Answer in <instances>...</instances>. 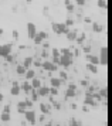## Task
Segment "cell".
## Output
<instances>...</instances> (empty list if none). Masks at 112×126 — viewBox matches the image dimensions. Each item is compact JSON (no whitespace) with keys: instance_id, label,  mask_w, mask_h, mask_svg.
I'll use <instances>...</instances> for the list:
<instances>
[{"instance_id":"obj_48","label":"cell","mask_w":112,"mask_h":126,"mask_svg":"<svg viewBox=\"0 0 112 126\" xmlns=\"http://www.w3.org/2000/svg\"><path fill=\"white\" fill-rule=\"evenodd\" d=\"M43 47H44V50L50 48V43H48V41H47V43H44V44H43Z\"/></svg>"},{"instance_id":"obj_11","label":"cell","mask_w":112,"mask_h":126,"mask_svg":"<svg viewBox=\"0 0 112 126\" xmlns=\"http://www.w3.org/2000/svg\"><path fill=\"white\" fill-rule=\"evenodd\" d=\"M20 91H21V89H20V85L14 81V82H13V86H11V89H10V94L13 96H17V95H20Z\"/></svg>"},{"instance_id":"obj_51","label":"cell","mask_w":112,"mask_h":126,"mask_svg":"<svg viewBox=\"0 0 112 126\" xmlns=\"http://www.w3.org/2000/svg\"><path fill=\"white\" fill-rule=\"evenodd\" d=\"M70 3H71V0H64V4H65V6H67V4H70Z\"/></svg>"},{"instance_id":"obj_37","label":"cell","mask_w":112,"mask_h":126,"mask_svg":"<svg viewBox=\"0 0 112 126\" xmlns=\"http://www.w3.org/2000/svg\"><path fill=\"white\" fill-rule=\"evenodd\" d=\"M71 48H67V47H65V48H61V50H60V54H71Z\"/></svg>"},{"instance_id":"obj_42","label":"cell","mask_w":112,"mask_h":126,"mask_svg":"<svg viewBox=\"0 0 112 126\" xmlns=\"http://www.w3.org/2000/svg\"><path fill=\"white\" fill-rule=\"evenodd\" d=\"M24 102H26V106H27V108H31V106H33V101H31V99H26Z\"/></svg>"},{"instance_id":"obj_14","label":"cell","mask_w":112,"mask_h":126,"mask_svg":"<svg viewBox=\"0 0 112 126\" xmlns=\"http://www.w3.org/2000/svg\"><path fill=\"white\" fill-rule=\"evenodd\" d=\"M92 31H94V33H102V31H104V26H102L101 23L92 21Z\"/></svg>"},{"instance_id":"obj_19","label":"cell","mask_w":112,"mask_h":126,"mask_svg":"<svg viewBox=\"0 0 112 126\" xmlns=\"http://www.w3.org/2000/svg\"><path fill=\"white\" fill-rule=\"evenodd\" d=\"M26 109H27V106H26V102H24V101L17 102V110H19V113H24Z\"/></svg>"},{"instance_id":"obj_36","label":"cell","mask_w":112,"mask_h":126,"mask_svg":"<svg viewBox=\"0 0 112 126\" xmlns=\"http://www.w3.org/2000/svg\"><path fill=\"white\" fill-rule=\"evenodd\" d=\"M37 34H38L43 40H47V38H48V34H47L45 31H37Z\"/></svg>"},{"instance_id":"obj_41","label":"cell","mask_w":112,"mask_h":126,"mask_svg":"<svg viewBox=\"0 0 112 126\" xmlns=\"http://www.w3.org/2000/svg\"><path fill=\"white\" fill-rule=\"evenodd\" d=\"M85 3H87V0H75V4L77 6H85Z\"/></svg>"},{"instance_id":"obj_44","label":"cell","mask_w":112,"mask_h":126,"mask_svg":"<svg viewBox=\"0 0 112 126\" xmlns=\"http://www.w3.org/2000/svg\"><path fill=\"white\" fill-rule=\"evenodd\" d=\"M11 34H13V38H14V40L19 38V31H17V30H13V31H11Z\"/></svg>"},{"instance_id":"obj_23","label":"cell","mask_w":112,"mask_h":126,"mask_svg":"<svg viewBox=\"0 0 112 126\" xmlns=\"http://www.w3.org/2000/svg\"><path fill=\"white\" fill-rule=\"evenodd\" d=\"M85 38H87V34H85V33H82L81 35H77V38H75V43L82 46V43L85 41Z\"/></svg>"},{"instance_id":"obj_1","label":"cell","mask_w":112,"mask_h":126,"mask_svg":"<svg viewBox=\"0 0 112 126\" xmlns=\"http://www.w3.org/2000/svg\"><path fill=\"white\" fill-rule=\"evenodd\" d=\"M51 27H53V31H54L56 34H58V35L67 34L68 31H70V29H68L64 23H53L51 24Z\"/></svg>"},{"instance_id":"obj_45","label":"cell","mask_w":112,"mask_h":126,"mask_svg":"<svg viewBox=\"0 0 112 126\" xmlns=\"http://www.w3.org/2000/svg\"><path fill=\"white\" fill-rule=\"evenodd\" d=\"M68 89H73V91H77V85H75V84H70V85H68Z\"/></svg>"},{"instance_id":"obj_13","label":"cell","mask_w":112,"mask_h":126,"mask_svg":"<svg viewBox=\"0 0 112 126\" xmlns=\"http://www.w3.org/2000/svg\"><path fill=\"white\" fill-rule=\"evenodd\" d=\"M61 82L62 81L58 78V77H53V78H50V85L54 86V88H58L60 89V86H61Z\"/></svg>"},{"instance_id":"obj_31","label":"cell","mask_w":112,"mask_h":126,"mask_svg":"<svg viewBox=\"0 0 112 126\" xmlns=\"http://www.w3.org/2000/svg\"><path fill=\"white\" fill-rule=\"evenodd\" d=\"M51 55H53V57H60V55H61V54H60V50H58L57 47H54V48L51 50Z\"/></svg>"},{"instance_id":"obj_39","label":"cell","mask_w":112,"mask_h":126,"mask_svg":"<svg viewBox=\"0 0 112 126\" xmlns=\"http://www.w3.org/2000/svg\"><path fill=\"white\" fill-rule=\"evenodd\" d=\"M91 48H92L91 46H85V47H82V51H84L85 54H91Z\"/></svg>"},{"instance_id":"obj_20","label":"cell","mask_w":112,"mask_h":126,"mask_svg":"<svg viewBox=\"0 0 112 126\" xmlns=\"http://www.w3.org/2000/svg\"><path fill=\"white\" fill-rule=\"evenodd\" d=\"M50 109H51L50 105H45V103H40V110H41V113H43V115L50 113Z\"/></svg>"},{"instance_id":"obj_18","label":"cell","mask_w":112,"mask_h":126,"mask_svg":"<svg viewBox=\"0 0 112 126\" xmlns=\"http://www.w3.org/2000/svg\"><path fill=\"white\" fill-rule=\"evenodd\" d=\"M10 119H11L10 112H1V113H0V122H1V123H3V122H9Z\"/></svg>"},{"instance_id":"obj_49","label":"cell","mask_w":112,"mask_h":126,"mask_svg":"<svg viewBox=\"0 0 112 126\" xmlns=\"http://www.w3.org/2000/svg\"><path fill=\"white\" fill-rule=\"evenodd\" d=\"M84 21H85V23H87V24H90V23H92V20H91L90 17H85V18H84Z\"/></svg>"},{"instance_id":"obj_8","label":"cell","mask_w":112,"mask_h":126,"mask_svg":"<svg viewBox=\"0 0 112 126\" xmlns=\"http://www.w3.org/2000/svg\"><path fill=\"white\" fill-rule=\"evenodd\" d=\"M85 58H87V61L90 64H94V65H98L99 64V58L96 57V55H94V54H87Z\"/></svg>"},{"instance_id":"obj_40","label":"cell","mask_w":112,"mask_h":126,"mask_svg":"<svg viewBox=\"0 0 112 126\" xmlns=\"http://www.w3.org/2000/svg\"><path fill=\"white\" fill-rule=\"evenodd\" d=\"M71 126H82V122H79V120L73 119V120H71Z\"/></svg>"},{"instance_id":"obj_35","label":"cell","mask_w":112,"mask_h":126,"mask_svg":"<svg viewBox=\"0 0 112 126\" xmlns=\"http://www.w3.org/2000/svg\"><path fill=\"white\" fill-rule=\"evenodd\" d=\"M65 9H67V12H68V13H74V12H75V7H74L73 3L67 4V6H65Z\"/></svg>"},{"instance_id":"obj_55","label":"cell","mask_w":112,"mask_h":126,"mask_svg":"<svg viewBox=\"0 0 112 126\" xmlns=\"http://www.w3.org/2000/svg\"><path fill=\"white\" fill-rule=\"evenodd\" d=\"M26 1H27L28 4H30V3H31V1H33V0H26Z\"/></svg>"},{"instance_id":"obj_54","label":"cell","mask_w":112,"mask_h":126,"mask_svg":"<svg viewBox=\"0 0 112 126\" xmlns=\"http://www.w3.org/2000/svg\"><path fill=\"white\" fill-rule=\"evenodd\" d=\"M3 33H4V30H3V29H0V35L3 34Z\"/></svg>"},{"instance_id":"obj_50","label":"cell","mask_w":112,"mask_h":126,"mask_svg":"<svg viewBox=\"0 0 112 126\" xmlns=\"http://www.w3.org/2000/svg\"><path fill=\"white\" fill-rule=\"evenodd\" d=\"M3 101H4V95L0 92V102H3Z\"/></svg>"},{"instance_id":"obj_17","label":"cell","mask_w":112,"mask_h":126,"mask_svg":"<svg viewBox=\"0 0 112 126\" xmlns=\"http://www.w3.org/2000/svg\"><path fill=\"white\" fill-rule=\"evenodd\" d=\"M30 84H31V88H33V89H37V88H40V86L43 85V84H41V79L36 78V77H34L33 79H30Z\"/></svg>"},{"instance_id":"obj_58","label":"cell","mask_w":112,"mask_h":126,"mask_svg":"<svg viewBox=\"0 0 112 126\" xmlns=\"http://www.w3.org/2000/svg\"><path fill=\"white\" fill-rule=\"evenodd\" d=\"M70 126H71V125H70Z\"/></svg>"},{"instance_id":"obj_21","label":"cell","mask_w":112,"mask_h":126,"mask_svg":"<svg viewBox=\"0 0 112 126\" xmlns=\"http://www.w3.org/2000/svg\"><path fill=\"white\" fill-rule=\"evenodd\" d=\"M77 31H68L67 34H65V37H67V40L68 41H71V43H73V41H75V38H77Z\"/></svg>"},{"instance_id":"obj_4","label":"cell","mask_w":112,"mask_h":126,"mask_svg":"<svg viewBox=\"0 0 112 126\" xmlns=\"http://www.w3.org/2000/svg\"><path fill=\"white\" fill-rule=\"evenodd\" d=\"M41 68L44 69V71H48V72H54V71H58V65L53 64L48 60H45V61L41 63Z\"/></svg>"},{"instance_id":"obj_6","label":"cell","mask_w":112,"mask_h":126,"mask_svg":"<svg viewBox=\"0 0 112 126\" xmlns=\"http://www.w3.org/2000/svg\"><path fill=\"white\" fill-rule=\"evenodd\" d=\"M11 50H13V44H3L1 46V54H0V57L4 58L6 55H9V54H11Z\"/></svg>"},{"instance_id":"obj_33","label":"cell","mask_w":112,"mask_h":126,"mask_svg":"<svg viewBox=\"0 0 112 126\" xmlns=\"http://www.w3.org/2000/svg\"><path fill=\"white\" fill-rule=\"evenodd\" d=\"M41 60H38V58H36V60H33V65L36 67V68H41Z\"/></svg>"},{"instance_id":"obj_46","label":"cell","mask_w":112,"mask_h":126,"mask_svg":"<svg viewBox=\"0 0 112 126\" xmlns=\"http://www.w3.org/2000/svg\"><path fill=\"white\" fill-rule=\"evenodd\" d=\"M81 85H82V86H88V85H90V82H88L87 79H82V81H81Z\"/></svg>"},{"instance_id":"obj_34","label":"cell","mask_w":112,"mask_h":126,"mask_svg":"<svg viewBox=\"0 0 112 126\" xmlns=\"http://www.w3.org/2000/svg\"><path fill=\"white\" fill-rule=\"evenodd\" d=\"M64 24H65V26H67V27H73L74 24H75V21H74L73 18H67V20H65V21H64Z\"/></svg>"},{"instance_id":"obj_7","label":"cell","mask_w":112,"mask_h":126,"mask_svg":"<svg viewBox=\"0 0 112 126\" xmlns=\"http://www.w3.org/2000/svg\"><path fill=\"white\" fill-rule=\"evenodd\" d=\"M27 34H28V38L33 40V37L37 34V29H36V24L34 23H27Z\"/></svg>"},{"instance_id":"obj_27","label":"cell","mask_w":112,"mask_h":126,"mask_svg":"<svg viewBox=\"0 0 112 126\" xmlns=\"http://www.w3.org/2000/svg\"><path fill=\"white\" fill-rule=\"evenodd\" d=\"M96 4H98V7H99V9H104V10H107V9H108L107 0H98V1H96Z\"/></svg>"},{"instance_id":"obj_25","label":"cell","mask_w":112,"mask_h":126,"mask_svg":"<svg viewBox=\"0 0 112 126\" xmlns=\"http://www.w3.org/2000/svg\"><path fill=\"white\" fill-rule=\"evenodd\" d=\"M58 78H60L61 81H65L68 78L67 72H65V71H62V69H58Z\"/></svg>"},{"instance_id":"obj_24","label":"cell","mask_w":112,"mask_h":126,"mask_svg":"<svg viewBox=\"0 0 112 126\" xmlns=\"http://www.w3.org/2000/svg\"><path fill=\"white\" fill-rule=\"evenodd\" d=\"M99 96L104 98V101H107V96H108V88L104 86L102 89H99Z\"/></svg>"},{"instance_id":"obj_47","label":"cell","mask_w":112,"mask_h":126,"mask_svg":"<svg viewBox=\"0 0 112 126\" xmlns=\"http://www.w3.org/2000/svg\"><path fill=\"white\" fill-rule=\"evenodd\" d=\"M3 112H10V105H4V108H3Z\"/></svg>"},{"instance_id":"obj_26","label":"cell","mask_w":112,"mask_h":126,"mask_svg":"<svg viewBox=\"0 0 112 126\" xmlns=\"http://www.w3.org/2000/svg\"><path fill=\"white\" fill-rule=\"evenodd\" d=\"M33 41H34V44H36V46H40V44H43V41H44V40H43L38 34H36L33 37Z\"/></svg>"},{"instance_id":"obj_12","label":"cell","mask_w":112,"mask_h":126,"mask_svg":"<svg viewBox=\"0 0 112 126\" xmlns=\"http://www.w3.org/2000/svg\"><path fill=\"white\" fill-rule=\"evenodd\" d=\"M20 89H21V91H24L26 94H30V92H31V89H33V88H31V84H30V81H24L21 85H20Z\"/></svg>"},{"instance_id":"obj_53","label":"cell","mask_w":112,"mask_h":126,"mask_svg":"<svg viewBox=\"0 0 112 126\" xmlns=\"http://www.w3.org/2000/svg\"><path fill=\"white\" fill-rule=\"evenodd\" d=\"M54 106H56L57 109H60V108H61V105H60V103H54Z\"/></svg>"},{"instance_id":"obj_38","label":"cell","mask_w":112,"mask_h":126,"mask_svg":"<svg viewBox=\"0 0 112 126\" xmlns=\"http://www.w3.org/2000/svg\"><path fill=\"white\" fill-rule=\"evenodd\" d=\"M95 86L92 85V86H88V91H87V95H92V94H94V92H95Z\"/></svg>"},{"instance_id":"obj_22","label":"cell","mask_w":112,"mask_h":126,"mask_svg":"<svg viewBox=\"0 0 112 126\" xmlns=\"http://www.w3.org/2000/svg\"><path fill=\"white\" fill-rule=\"evenodd\" d=\"M87 69L90 71V72H92V74H96L98 72V65H94V64H87Z\"/></svg>"},{"instance_id":"obj_16","label":"cell","mask_w":112,"mask_h":126,"mask_svg":"<svg viewBox=\"0 0 112 126\" xmlns=\"http://www.w3.org/2000/svg\"><path fill=\"white\" fill-rule=\"evenodd\" d=\"M84 103L85 105H88V106H95L96 102H95V99L92 98V95H87L84 99Z\"/></svg>"},{"instance_id":"obj_43","label":"cell","mask_w":112,"mask_h":126,"mask_svg":"<svg viewBox=\"0 0 112 126\" xmlns=\"http://www.w3.org/2000/svg\"><path fill=\"white\" fill-rule=\"evenodd\" d=\"M6 61H7V63H11V61H13V60H14V57H13V55H11V54H9V55H6Z\"/></svg>"},{"instance_id":"obj_30","label":"cell","mask_w":112,"mask_h":126,"mask_svg":"<svg viewBox=\"0 0 112 126\" xmlns=\"http://www.w3.org/2000/svg\"><path fill=\"white\" fill-rule=\"evenodd\" d=\"M48 91H50V95H51V96H57V95H58V88L51 86V88H48Z\"/></svg>"},{"instance_id":"obj_28","label":"cell","mask_w":112,"mask_h":126,"mask_svg":"<svg viewBox=\"0 0 112 126\" xmlns=\"http://www.w3.org/2000/svg\"><path fill=\"white\" fill-rule=\"evenodd\" d=\"M38 94H37V91H36V89H31V101H33V102H37V101H38Z\"/></svg>"},{"instance_id":"obj_57","label":"cell","mask_w":112,"mask_h":126,"mask_svg":"<svg viewBox=\"0 0 112 126\" xmlns=\"http://www.w3.org/2000/svg\"><path fill=\"white\" fill-rule=\"evenodd\" d=\"M0 126H1V122H0Z\"/></svg>"},{"instance_id":"obj_56","label":"cell","mask_w":112,"mask_h":126,"mask_svg":"<svg viewBox=\"0 0 112 126\" xmlns=\"http://www.w3.org/2000/svg\"><path fill=\"white\" fill-rule=\"evenodd\" d=\"M0 54H1V46H0Z\"/></svg>"},{"instance_id":"obj_2","label":"cell","mask_w":112,"mask_h":126,"mask_svg":"<svg viewBox=\"0 0 112 126\" xmlns=\"http://www.w3.org/2000/svg\"><path fill=\"white\" fill-rule=\"evenodd\" d=\"M73 58H74L73 52L71 54H61L60 55V65L64 67V68H68L73 64Z\"/></svg>"},{"instance_id":"obj_10","label":"cell","mask_w":112,"mask_h":126,"mask_svg":"<svg viewBox=\"0 0 112 126\" xmlns=\"http://www.w3.org/2000/svg\"><path fill=\"white\" fill-rule=\"evenodd\" d=\"M37 91V94H38V96H48L50 95V91H48V88L47 86H40V88H37L36 89Z\"/></svg>"},{"instance_id":"obj_5","label":"cell","mask_w":112,"mask_h":126,"mask_svg":"<svg viewBox=\"0 0 112 126\" xmlns=\"http://www.w3.org/2000/svg\"><path fill=\"white\" fill-rule=\"evenodd\" d=\"M24 118L27 122L30 123H36V112L31 110V109H26V112H24Z\"/></svg>"},{"instance_id":"obj_9","label":"cell","mask_w":112,"mask_h":126,"mask_svg":"<svg viewBox=\"0 0 112 126\" xmlns=\"http://www.w3.org/2000/svg\"><path fill=\"white\" fill-rule=\"evenodd\" d=\"M34 77H36V69H33V68H27L26 69V72H24V79L30 81V79H33Z\"/></svg>"},{"instance_id":"obj_52","label":"cell","mask_w":112,"mask_h":126,"mask_svg":"<svg viewBox=\"0 0 112 126\" xmlns=\"http://www.w3.org/2000/svg\"><path fill=\"white\" fill-rule=\"evenodd\" d=\"M41 57H47V51H45V50H44V51H43V54H41Z\"/></svg>"},{"instance_id":"obj_3","label":"cell","mask_w":112,"mask_h":126,"mask_svg":"<svg viewBox=\"0 0 112 126\" xmlns=\"http://www.w3.org/2000/svg\"><path fill=\"white\" fill-rule=\"evenodd\" d=\"M99 64L104 65V67H107L108 65V47L104 46L101 47V51H99Z\"/></svg>"},{"instance_id":"obj_29","label":"cell","mask_w":112,"mask_h":126,"mask_svg":"<svg viewBox=\"0 0 112 126\" xmlns=\"http://www.w3.org/2000/svg\"><path fill=\"white\" fill-rule=\"evenodd\" d=\"M16 72L19 75H24V72H26V68L23 67V65H17V68H16Z\"/></svg>"},{"instance_id":"obj_32","label":"cell","mask_w":112,"mask_h":126,"mask_svg":"<svg viewBox=\"0 0 112 126\" xmlns=\"http://www.w3.org/2000/svg\"><path fill=\"white\" fill-rule=\"evenodd\" d=\"M75 94H77V91L67 89V92H65V96H67V98H73V96H75Z\"/></svg>"},{"instance_id":"obj_15","label":"cell","mask_w":112,"mask_h":126,"mask_svg":"<svg viewBox=\"0 0 112 126\" xmlns=\"http://www.w3.org/2000/svg\"><path fill=\"white\" fill-rule=\"evenodd\" d=\"M33 60H34L33 57H26L24 60H23V64H21V65H23L26 69H27V68H31V65H33Z\"/></svg>"}]
</instances>
